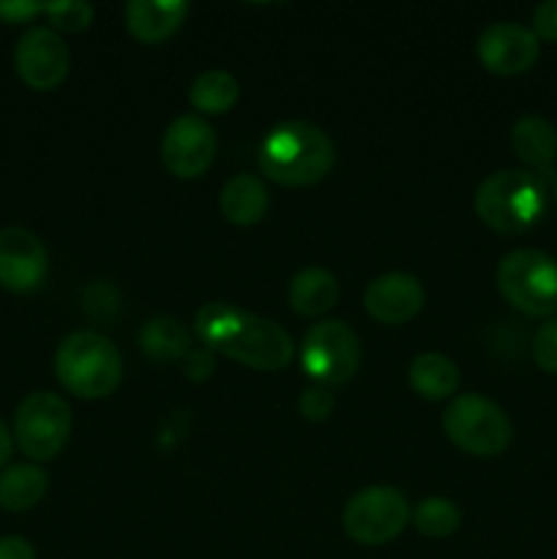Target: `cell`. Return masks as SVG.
I'll return each instance as SVG.
<instances>
[{
    "instance_id": "obj_7",
    "label": "cell",
    "mask_w": 557,
    "mask_h": 559,
    "mask_svg": "<svg viewBox=\"0 0 557 559\" xmlns=\"http://www.w3.org/2000/svg\"><path fill=\"white\" fill-rule=\"evenodd\" d=\"M360 366V338L342 320H322L306 331L300 369L322 388L344 385Z\"/></svg>"
},
{
    "instance_id": "obj_27",
    "label": "cell",
    "mask_w": 557,
    "mask_h": 559,
    "mask_svg": "<svg viewBox=\"0 0 557 559\" xmlns=\"http://www.w3.org/2000/svg\"><path fill=\"white\" fill-rule=\"evenodd\" d=\"M538 41H557V0H544L533 11V27Z\"/></svg>"
},
{
    "instance_id": "obj_11",
    "label": "cell",
    "mask_w": 557,
    "mask_h": 559,
    "mask_svg": "<svg viewBox=\"0 0 557 559\" xmlns=\"http://www.w3.org/2000/svg\"><path fill=\"white\" fill-rule=\"evenodd\" d=\"M20 80L33 91H55L69 76V47L52 27H31L14 49Z\"/></svg>"
},
{
    "instance_id": "obj_3",
    "label": "cell",
    "mask_w": 557,
    "mask_h": 559,
    "mask_svg": "<svg viewBox=\"0 0 557 559\" xmlns=\"http://www.w3.org/2000/svg\"><path fill=\"white\" fill-rule=\"evenodd\" d=\"M55 377L76 399H107L123 380V358L107 336L74 331L55 349Z\"/></svg>"
},
{
    "instance_id": "obj_19",
    "label": "cell",
    "mask_w": 557,
    "mask_h": 559,
    "mask_svg": "<svg viewBox=\"0 0 557 559\" xmlns=\"http://www.w3.org/2000/svg\"><path fill=\"white\" fill-rule=\"evenodd\" d=\"M407 382L426 402H442L459 388V369L448 355L420 353L407 369Z\"/></svg>"
},
{
    "instance_id": "obj_2",
    "label": "cell",
    "mask_w": 557,
    "mask_h": 559,
    "mask_svg": "<svg viewBox=\"0 0 557 559\" xmlns=\"http://www.w3.org/2000/svg\"><path fill=\"white\" fill-rule=\"evenodd\" d=\"M257 164L273 183L306 189L331 173L336 164V147L320 126L309 120H284L262 136Z\"/></svg>"
},
{
    "instance_id": "obj_30",
    "label": "cell",
    "mask_w": 557,
    "mask_h": 559,
    "mask_svg": "<svg viewBox=\"0 0 557 559\" xmlns=\"http://www.w3.org/2000/svg\"><path fill=\"white\" fill-rule=\"evenodd\" d=\"M0 559H36V549L20 535H5L0 538Z\"/></svg>"
},
{
    "instance_id": "obj_9",
    "label": "cell",
    "mask_w": 557,
    "mask_h": 559,
    "mask_svg": "<svg viewBox=\"0 0 557 559\" xmlns=\"http://www.w3.org/2000/svg\"><path fill=\"white\" fill-rule=\"evenodd\" d=\"M410 502L393 486H369L344 506L342 527L355 544L382 546L410 524Z\"/></svg>"
},
{
    "instance_id": "obj_10",
    "label": "cell",
    "mask_w": 557,
    "mask_h": 559,
    "mask_svg": "<svg viewBox=\"0 0 557 559\" xmlns=\"http://www.w3.org/2000/svg\"><path fill=\"white\" fill-rule=\"evenodd\" d=\"M216 158V134L200 115H180L162 136V162L180 180L200 178Z\"/></svg>"
},
{
    "instance_id": "obj_18",
    "label": "cell",
    "mask_w": 557,
    "mask_h": 559,
    "mask_svg": "<svg viewBox=\"0 0 557 559\" xmlns=\"http://www.w3.org/2000/svg\"><path fill=\"white\" fill-rule=\"evenodd\" d=\"M339 282L325 267H306L289 282V309L300 317H322L339 300Z\"/></svg>"
},
{
    "instance_id": "obj_4",
    "label": "cell",
    "mask_w": 557,
    "mask_h": 559,
    "mask_svg": "<svg viewBox=\"0 0 557 559\" xmlns=\"http://www.w3.org/2000/svg\"><path fill=\"white\" fill-rule=\"evenodd\" d=\"M546 211V191L538 175L528 169H500L475 191V213L500 235L528 233Z\"/></svg>"
},
{
    "instance_id": "obj_31",
    "label": "cell",
    "mask_w": 557,
    "mask_h": 559,
    "mask_svg": "<svg viewBox=\"0 0 557 559\" xmlns=\"http://www.w3.org/2000/svg\"><path fill=\"white\" fill-rule=\"evenodd\" d=\"M11 448H14V437L9 435V429H5L3 420H0V469H3V464L11 459Z\"/></svg>"
},
{
    "instance_id": "obj_1",
    "label": "cell",
    "mask_w": 557,
    "mask_h": 559,
    "mask_svg": "<svg viewBox=\"0 0 557 559\" xmlns=\"http://www.w3.org/2000/svg\"><path fill=\"white\" fill-rule=\"evenodd\" d=\"M194 333L205 349L254 371H282L295 355L293 338L278 322L233 304L202 306L194 317Z\"/></svg>"
},
{
    "instance_id": "obj_15",
    "label": "cell",
    "mask_w": 557,
    "mask_h": 559,
    "mask_svg": "<svg viewBox=\"0 0 557 559\" xmlns=\"http://www.w3.org/2000/svg\"><path fill=\"white\" fill-rule=\"evenodd\" d=\"M189 5L183 0H131L123 9L126 27L140 44H164L180 31Z\"/></svg>"
},
{
    "instance_id": "obj_28",
    "label": "cell",
    "mask_w": 557,
    "mask_h": 559,
    "mask_svg": "<svg viewBox=\"0 0 557 559\" xmlns=\"http://www.w3.org/2000/svg\"><path fill=\"white\" fill-rule=\"evenodd\" d=\"M183 360H186V374H189L191 380H205V377L216 369L211 349H189Z\"/></svg>"
},
{
    "instance_id": "obj_25",
    "label": "cell",
    "mask_w": 557,
    "mask_h": 559,
    "mask_svg": "<svg viewBox=\"0 0 557 559\" xmlns=\"http://www.w3.org/2000/svg\"><path fill=\"white\" fill-rule=\"evenodd\" d=\"M533 360L546 374H557V317L546 320L533 336Z\"/></svg>"
},
{
    "instance_id": "obj_24",
    "label": "cell",
    "mask_w": 557,
    "mask_h": 559,
    "mask_svg": "<svg viewBox=\"0 0 557 559\" xmlns=\"http://www.w3.org/2000/svg\"><path fill=\"white\" fill-rule=\"evenodd\" d=\"M44 14L55 33H82L93 22V5L85 0H55L44 5Z\"/></svg>"
},
{
    "instance_id": "obj_26",
    "label": "cell",
    "mask_w": 557,
    "mask_h": 559,
    "mask_svg": "<svg viewBox=\"0 0 557 559\" xmlns=\"http://www.w3.org/2000/svg\"><path fill=\"white\" fill-rule=\"evenodd\" d=\"M333 407H336V399H333L322 385L306 388L298 399L300 415H304L306 420H311V424H322V420L331 418Z\"/></svg>"
},
{
    "instance_id": "obj_20",
    "label": "cell",
    "mask_w": 557,
    "mask_h": 559,
    "mask_svg": "<svg viewBox=\"0 0 557 559\" xmlns=\"http://www.w3.org/2000/svg\"><path fill=\"white\" fill-rule=\"evenodd\" d=\"M49 478L38 464H11L0 473V508L3 511H31L47 495Z\"/></svg>"
},
{
    "instance_id": "obj_12",
    "label": "cell",
    "mask_w": 557,
    "mask_h": 559,
    "mask_svg": "<svg viewBox=\"0 0 557 559\" xmlns=\"http://www.w3.org/2000/svg\"><path fill=\"white\" fill-rule=\"evenodd\" d=\"M481 66L497 76H519L535 66L541 41L530 27L519 22H495L486 27L475 44Z\"/></svg>"
},
{
    "instance_id": "obj_8",
    "label": "cell",
    "mask_w": 557,
    "mask_h": 559,
    "mask_svg": "<svg viewBox=\"0 0 557 559\" xmlns=\"http://www.w3.org/2000/svg\"><path fill=\"white\" fill-rule=\"evenodd\" d=\"M71 437V409L52 391H36L22 399L14 415V440L33 462H49Z\"/></svg>"
},
{
    "instance_id": "obj_21",
    "label": "cell",
    "mask_w": 557,
    "mask_h": 559,
    "mask_svg": "<svg viewBox=\"0 0 557 559\" xmlns=\"http://www.w3.org/2000/svg\"><path fill=\"white\" fill-rule=\"evenodd\" d=\"M140 347L147 358L162 360V364L183 360L191 349V333L183 322L173 320V317H153L142 325Z\"/></svg>"
},
{
    "instance_id": "obj_6",
    "label": "cell",
    "mask_w": 557,
    "mask_h": 559,
    "mask_svg": "<svg viewBox=\"0 0 557 559\" xmlns=\"http://www.w3.org/2000/svg\"><path fill=\"white\" fill-rule=\"evenodd\" d=\"M497 289L517 311L528 317H552L557 311V260L538 249H513L495 273Z\"/></svg>"
},
{
    "instance_id": "obj_14",
    "label": "cell",
    "mask_w": 557,
    "mask_h": 559,
    "mask_svg": "<svg viewBox=\"0 0 557 559\" xmlns=\"http://www.w3.org/2000/svg\"><path fill=\"white\" fill-rule=\"evenodd\" d=\"M426 293L424 284L415 276L402 271L382 273L366 287L364 309L371 320L382 325H404L424 309Z\"/></svg>"
},
{
    "instance_id": "obj_22",
    "label": "cell",
    "mask_w": 557,
    "mask_h": 559,
    "mask_svg": "<svg viewBox=\"0 0 557 559\" xmlns=\"http://www.w3.org/2000/svg\"><path fill=\"white\" fill-rule=\"evenodd\" d=\"M240 96V85L229 71L211 69L202 71L194 82H191L189 102L197 112L202 115H224L235 107Z\"/></svg>"
},
{
    "instance_id": "obj_5",
    "label": "cell",
    "mask_w": 557,
    "mask_h": 559,
    "mask_svg": "<svg viewBox=\"0 0 557 559\" xmlns=\"http://www.w3.org/2000/svg\"><path fill=\"white\" fill-rule=\"evenodd\" d=\"M442 431L459 451L478 459L500 456L513 440L506 409L481 393H462L442 413Z\"/></svg>"
},
{
    "instance_id": "obj_16",
    "label": "cell",
    "mask_w": 557,
    "mask_h": 559,
    "mask_svg": "<svg viewBox=\"0 0 557 559\" xmlns=\"http://www.w3.org/2000/svg\"><path fill=\"white\" fill-rule=\"evenodd\" d=\"M268 197L265 183L257 175L240 173L224 183L222 194H218V205H222L224 218L235 227H254L265 218L268 211Z\"/></svg>"
},
{
    "instance_id": "obj_13",
    "label": "cell",
    "mask_w": 557,
    "mask_h": 559,
    "mask_svg": "<svg viewBox=\"0 0 557 559\" xmlns=\"http://www.w3.org/2000/svg\"><path fill=\"white\" fill-rule=\"evenodd\" d=\"M49 271L42 238L25 227L0 229V287L9 293H36Z\"/></svg>"
},
{
    "instance_id": "obj_23",
    "label": "cell",
    "mask_w": 557,
    "mask_h": 559,
    "mask_svg": "<svg viewBox=\"0 0 557 559\" xmlns=\"http://www.w3.org/2000/svg\"><path fill=\"white\" fill-rule=\"evenodd\" d=\"M462 513L448 497H426L415 506L413 527L426 538H448L459 530Z\"/></svg>"
},
{
    "instance_id": "obj_32",
    "label": "cell",
    "mask_w": 557,
    "mask_h": 559,
    "mask_svg": "<svg viewBox=\"0 0 557 559\" xmlns=\"http://www.w3.org/2000/svg\"><path fill=\"white\" fill-rule=\"evenodd\" d=\"M555 200H557V178H555Z\"/></svg>"
},
{
    "instance_id": "obj_29",
    "label": "cell",
    "mask_w": 557,
    "mask_h": 559,
    "mask_svg": "<svg viewBox=\"0 0 557 559\" xmlns=\"http://www.w3.org/2000/svg\"><path fill=\"white\" fill-rule=\"evenodd\" d=\"M44 5L42 3H27V0H5L0 3V20L3 22H27L33 20L36 14H42Z\"/></svg>"
},
{
    "instance_id": "obj_17",
    "label": "cell",
    "mask_w": 557,
    "mask_h": 559,
    "mask_svg": "<svg viewBox=\"0 0 557 559\" xmlns=\"http://www.w3.org/2000/svg\"><path fill=\"white\" fill-rule=\"evenodd\" d=\"M511 147L519 162L546 173L557 158V129L541 115H524L513 123Z\"/></svg>"
}]
</instances>
